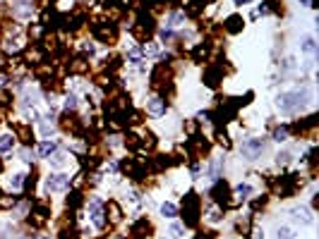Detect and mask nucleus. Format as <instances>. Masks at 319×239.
<instances>
[{"instance_id":"nucleus-1","label":"nucleus","mask_w":319,"mask_h":239,"mask_svg":"<svg viewBox=\"0 0 319 239\" xmlns=\"http://www.w3.org/2000/svg\"><path fill=\"white\" fill-rule=\"evenodd\" d=\"M312 101H315V91H312L310 86H300V89H293V91L279 93L276 101H274V106L281 112H286V115H295V112H300L305 106H310Z\"/></svg>"},{"instance_id":"nucleus-2","label":"nucleus","mask_w":319,"mask_h":239,"mask_svg":"<svg viewBox=\"0 0 319 239\" xmlns=\"http://www.w3.org/2000/svg\"><path fill=\"white\" fill-rule=\"evenodd\" d=\"M199 213H202V199L197 196L194 189H190L183 196V225L185 227H197L199 225Z\"/></svg>"},{"instance_id":"nucleus-3","label":"nucleus","mask_w":319,"mask_h":239,"mask_svg":"<svg viewBox=\"0 0 319 239\" xmlns=\"http://www.w3.org/2000/svg\"><path fill=\"white\" fill-rule=\"evenodd\" d=\"M92 34H94V38L98 43L113 46L118 41V24L111 22V19H96L94 24H92Z\"/></svg>"},{"instance_id":"nucleus-4","label":"nucleus","mask_w":319,"mask_h":239,"mask_svg":"<svg viewBox=\"0 0 319 239\" xmlns=\"http://www.w3.org/2000/svg\"><path fill=\"white\" fill-rule=\"evenodd\" d=\"M87 203V213H89V220L94 222L96 230H106L108 227V220H106V208H103V201L98 199V196H89V201Z\"/></svg>"},{"instance_id":"nucleus-5","label":"nucleus","mask_w":319,"mask_h":239,"mask_svg":"<svg viewBox=\"0 0 319 239\" xmlns=\"http://www.w3.org/2000/svg\"><path fill=\"white\" fill-rule=\"evenodd\" d=\"M70 189H72V177L65 175V172H56V175L46 177V191L63 194V191H70Z\"/></svg>"},{"instance_id":"nucleus-6","label":"nucleus","mask_w":319,"mask_h":239,"mask_svg":"<svg viewBox=\"0 0 319 239\" xmlns=\"http://www.w3.org/2000/svg\"><path fill=\"white\" fill-rule=\"evenodd\" d=\"M209 196H211V201L216 203L219 208H223L225 201L233 196V189H230V184L225 182V180H216V182L211 184V189H209Z\"/></svg>"},{"instance_id":"nucleus-7","label":"nucleus","mask_w":319,"mask_h":239,"mask_svg":"<svg viewBox=\"0 0 319 239\" xmlns=\"http://www.w3.org/2000/svg\"><path fill=\"white\" fill-rule=\"evenodd\" d=\"M10 129H12V136L22 141V146H34L36 139H34V129L29 122H10Z\"/></svg>"},{"instance_id":"nucleus-8","label":"nucleus","mask_w":319,"mask_h":239,"mask_svg":"<svg viewBox=\"0 0 319 239\" xmlns=\"http://www.w3.org/2000/svg\"><path fill=\"white\" fill-rule=\"evenodd\" d=\"M262 153H264V141L262 139H255V136H252V139H245L243 146H240V156H243L245 160H250V163L257 160Z\"/></svg>"},{"instance_id":"nucleus-9","label":"nucleus","mask_w":319,"mask_h":239,"mask_svg":"<svg viewBox=\"0 0 319 239\" xmlns=\"http://www.w3.org/2000/svg\"><path fill=\"white\" fill-rule=\"evenodd\" d=\"M154 235V222L149 220V218H137V220L130 225V237L132 239H147Z\"/></svg>"},{"instance_id":"nucleus-10","label":"nucleus","mask_w":319,"mask_h":239,"mask_svg":"<svg viewBox=\"0 0 319 239\" xmlns=\"http://www.w3.org/2000/svg\"><path fill=\"white\" fill-rule=\"evenodd\" d=\"M221 81H223V72H221L216 65L204 67V72H202V84H204L207 89H219Z\"/></svg>"},{"instance_id":"nucleus-11","label":"nucleus","mask_w":319,"mask_h":239,"mask_svg":"<svg viewBox=\"0 0 319 239\" xmlns=\"http://www.w3.org/2000/svg\"><path fill=\"white\" fill-rule=\"evenodd\" d=\"M147 112L154 115V117H163L166 112H168V101L166 98H161L159 93L156 96H151L149 101H147Z\"/></svg>"},{"instance_id":"nucleus-12","label":"nucleus","mask_w":319,"mask_h":239,"mask_svg":"<svg viewBox=\"0 0 319 239\" xmlns=\"http://www.w3.org/2000/svg\"><path fill=\"white\" fill-rule=\"evenodd\" d=\"M243 29H245V19H243V15L233 12V15H228V17L223 19V31H225V34L235 36V34H240Z\"/></svg>"},{"instance_id":"nucleus-13","label":"nucleus","mask_w":319,"mask_h":239,"mask_svg":"<svg viewBox=\"0 0 319 239\" xmlns=\"http://www.w3.org/2000/svg\"><path fill=\"white\" fill-rule=\"evenodd\" d=\"M209 57H211V46H209L207 41H202V43H194L192 46V51H190V60L192 62H209Z\"/></svg>"},{"instance_id":"nucleus-14","label":"nucleus","mask_w":319,"mask_h":239,"mask_svg":"<svg viewBox=\"0 0 319 239\" xmlns=\"http://www.w3.org/2000/svg\"><path fill=\"white\" fill-rule=\"evenodd\" d=\"M67 72L70 74H77V77H82V74H89V62H87V57L84 55H77L72 60H67Z\"/></svg>"},{"instance_id":"nucleus-15","label":"nucleus","mask_w":319,"mask_h":239,"mask_svg":"<svg viewBox=\"0 0 319 239\" xmlns=\"http://www.w3.org/2000/svg\"><path fill=\"white\" fill-rule=\"evenodd\" d=\"M290 215H293V220L298 222V225H312V222H315L312 208H307V206H295V208L290 211Z\"/></svg>"},{"instance_id":"nucleus-16","label":"nucleus","mask_w":319,"mask_h":239,"mask_svg":"<svg viewBox=\"0 0 319 239\" xmlns=\"http://www.w3.org/2000/svg\"><path fill=\"white\" fill-rule=\"evenodd\" d=\"M103 208H106V215L111 218V225H120V222H123V208H120V203L115 201V199L106 201Z\"/></svg>"},{"instance_id":"nucleus-17","label":"nucleus","mask_w":319,"mask_h":239,"mask_svg":"<svg viewBox=\"0 0 319 239\" xmlns=\"http://www.w3.org/2000/svg\"><path fill=\"white\" fill-rule=\"evenodd\" d=\"M204 7H207V5H204L202 0H190L183 12H185V17H190V19H199L204 15Z\"/></svg>"},{"instance_id":"nucleus-18","label":"nucleus","mask_w":319,"mask_h":239,"mask_svg":"<svg viewBox=\"0 0 319 239\" xmlns=\"http://www.w3.org/2000/svg\"><path fill=\"white\" fill-rule=\"evenodd\" d=\"M84 201H87V199H84V194H82L79 189H70V196L65 199V208H67V211H77V208L84 206Z\"/></svg>"},{"instance_id":"nucleus-19","label":"nucleus","mask_w":319,"mask_h":239,"mask_svg":"<svg viewBox=\"0 0 319 239\" xmlns=\"http://www.w3.org/2000/svg\"><path fill=\"white\" fill-rule=\"evenodd\" d=\"M300 53H305V55H310V57H317V41H315L312 34H305L300 38Z\"/></svg>"},{"instance_id":"nucleus-20","label":"nucleus","mask_w":319,"mask_h":239,"mask_svg":"<svg viewBox=\"0 0 319 239\" xmlns=\"http://www.w3.org/2000/svg\"><path fill=\"white\" fill-rule=\"evenodd\" d=\"M58 148H60V144H58V141H53V139H46V141H41V144L36 146V153H38V158H51Z\"/></svg>"},{"instance_id":"nucleus-21","label":"nucleus","mask_w":319,"mask_h":239,"mask_svg":"<svg viewBox=\"0 0 319 239\" xmlns=\"http://www.w3.org/2000/svg\"><path fill=\"white\" fill-rule=\"evenodd\" d=\"M221 170H223V158H214V160L207 165V180L209 182L221 180Z\"/></svg>"},{"instance_id":"nucleus-22","label":"nucleus","mask_w":319,"mask_h":239,"mask_svg":"<svg viewBox=\"0 0 319 239\" xmlns=\"http://www.w3.org/2000/svg\"><path fill=\"white\" fill-rule=\"evenodd\" d=\"M123 146L128 148V151H139V148H142V134H137L134 129H128Z\"/></svg>"},{"instance_id":"nucleus-23","label":"nucleus","mask_w":319,"mask_h":239,"mask_svg":"<svg viewBox=\"0 0 319 239\" xmlns=\"http://www.w3.org/2000/svg\"><path fill=\"white\" fill-rule=\"evenodd\" d=\"M125 60H128V65H132V67H139L142 60H144V55H142V46H130L128 53H125Z\"/></svg>"},{"instance_id":"nucleus-24","label":"nucleus","mask_w":319,"mask_h":239,"mask_svg":"<svg viewBox=\"0 0 319 239\" xmlns=\"http://www.w3.org/2000/svg\"><path fill=\"white\" fill-rule=\"evenodd\" d=\"M185 12L183 10H170L168 12V19H166V27L168 29H178V27H183L185 24Z\"/></svg>"},{"instance_id":"nucleus-25","label":"nucleus","mask_w":319,"mask_h":239,"mask_svg":"<svg viewBox=\"0 0 319 239\" xmlns=\"http://www.w3.org/2000/svg\"><path fill=\"white\" fill-rule=\"evenodd\" d=\"M48 165H51V170H63V167L67 165V153L58 148L56 153L48 158Z\"/></svg>"},{"instance_id":"nucleus-26","label":"nucleus","mask_w":319,"mask_h":239,"mask_svg":"<svg viewBox=\"0 0 319 239\" xmlns=\"http://www.w3.org/2000/svg\"><path fill=\"white\" fill-rule=\"evenodd\" d=\"M214 139H216V144H219V146H223L225 151H230V148H233L230 134L225 132V127H216V132H214Z\"/></svg>"},{"instance_id":"nucleus-27","label":"nucleus","mask_w":319,"mask_h":239,"mask_svg":"<svg viewBox=\"0 0 319 239\" xmlns=\"http://www.w3.org/2000/svg\"><path fill=\"white\" fill-rule=\"evenodd\" d=\"M252 191H255V189H252V184L243 182V184H238V186H235V191H233V196H235L238 201L243 203V201H247V199L252 196Z\"/></svg>"},{"instance_id":"nucleus-28","label":"nucleus","mask_w":319,"mask_h":239,"mask_svg":"<svg viewBox=\"0 0 319 239\" xmlns=\"http://www.w3.org/2000/svg\"><path fill=\"white\" fill-rule=\"evenodd\" d=\"M159 211H161V215H163V218H168V220H173V218L180 213V208H178L175 203H170V201H163L161 206H159Z\"/></svg>"},{"instance_id":"nucleus-29","label":"nucleus","mask_w":319,"mask_h":239,"mask_svg":"<svg viewBox=\"0 0 319 239\" xmlns=\"http://www.w3.org/2000/svg\"><path fill=\"white\" fill-rule=\"evenodd\" d=\"M156 146H159L156 134H154V132H147V134L142 136V148H139V151H154Z\"/></svg>"},{"instance_id":"nucleus-30","label":"nucleus","mask_w":319,"mask_h":239,"mask_svg":"<svg viewBox=\"0 0 319 239\" xmlns=\"http://www.w3.org/2000/svg\"><path fill=\"white\" fill-rule=\"evenodd\" d=\"M15 148V136L12 134H0V153H10Z\"/></svg>"},{"instance_id":"nucleus-31","label":"nucleus","mask_w":319,"mask_h":239,"mask_svg":"<svg viewBox=\"0 0 319 239\" xmlns=\"http://www.w3.org/2000/svg\"><path fill=\"white\" fill-rule=\"evenodd\" d=\"M5 184H7V189H22V186H24V175H22V172H15V175H10V177L5 180Z\"/></svg>"},{"instance_id":"nucleus-32","label":"nucleus","mask_w":319,"mask_h":239,"mask_svg":"<svg viewBox=\"0 0 319 239\" xmlns=\"http://www.w3.org/2000/svg\"><path fill=\"white\" fill-rule=\"evenodd\" d=\"M223 208H219V206H214L211 211L207 213V220L211 222V225H219V222H223Z\"/></svg>"},{"instance_id":"nucleus-33","label":"nucleus","mask_w":319,"mask_h":239,"mask_svg":"<svg viewBox=\"0 0 319 239\" xmlns=\"http://www.w3.org/2000/svg\"><path fill=\"white\" fill-rule=\"evenodd\" d=\"M288 136H290V132H288V125H283V127H276L274 132H271V139H274L276 144H283Z\"/></svg>"},{"instance_id":"nucleus-34","label":"nucleus","mask_w":319,"mask_h":239,"mask_svg":"<svg viewBox=\"0 0 319 239\" xmlns=\"http://www.w3.org/2000/svg\"><path fill=\"white\" fill-rule=\"evenodd\" d=\"M63 108H65V110H77V108H79V98H77V93H65V103H63Z\"/></svg>"},{"instance_id":"nucleus-35","label":"nucleus","mask_w":319,"mask_h":239,"mask_svg":"<svg viewBox=\"0 0 319 239\" xmlns=\"http://www.w3.org/2000/svg\"><path fill=\"white\" fill-rule=\"evenodd\" d=\"M24 117H27V122L32 125V122H38V120H41V112H38L34 106H27V108H24Z\"/></svg>"},{"instance_id":"nucleus-36","label":"nucleus","mask_w":319,"mask_h":239,"mask_svg":"<svg viewBox=\"0 0 319 239\" xmlns=\"http://www.w3.org/2000/svg\"><path fill=\"white\" fill-rule=\"evenodd\" d=\"M183 127H185V134H188V136L199 134V122H197V120H185V122H183Z\"/></svg>"},{"instance_id":"nucleus-37","label":"nucleus","mask_w":319,"mask_h":239,"mask_svg":"<svg viewBox=\"0 0 319 239\" xmlns=\"http://www.w3.org/2000/svg\"><path fill=\"white\" fill-rule=\"evenodd\" d=\"M276 237L279 239H295V230L288 227V225H281V227L276 230Z\"/></svg>"},{"instance_id":"nucleus-38","label":"nucleus","mask_w":319,"mask_h":239,"mask_svg":"<svg viewBox=\"0 0 319 239\" xmlns=\"http://www.w3.org/2000/svg\"><path fill=\"white\" fill-rule=\"evenodd\" d=\"M255 101V91H245V96H238V98H233V103L240 108V106H250Z\"/></svg>"},{"instance_id":"nucleus-39","label":"nucleus","mask_w":319,"mask_h":239,"mask_svg":"<svg viewBox=\"0 0 319 239\" xmlns=\"http://www.w3.org/2000/svg\"><path fill=\"white\" fill-rule=\"evenodd\" d=\"M290 160H293V153H290V151H279V153H276V163H279V165H288Z\"/></svg>"},{"instance_id":"nucleus-40","label":"nucleus","mask_w":319,"mask_h":239,"mask_svg":"<svg viewBox=\"0 0 319 239\" xmlns=\"http://www.w3.org/2000/svg\"><path fill=\"white\" fill-rule=\"evenodd\" d=\"M170 235H173L175 239H183V237H185V225L173 222V225H170Z\"/></svg>"},{"instance_id":"nucleus-41","label":"nucleus","mask_w":319,"mask_h":239,"mask_svg":"<svg viewBox=\"0 0 319 239\" xmlns=\"http://www.w3.org/2000/svg\"><path fill=\"white\" fill-rule=\"evenodd\" d=\"M159 38H161L163 43H168V41H173V38H175V34H173V29L163 27V29H159Z\"/></svg>"},{"instance_id":"nucleus-42","label":"nucleus","mask_w":319,"mask_h":239,"mask_svg":"<svg viewBox=\"0 0 319 239\" xmlns=\"http://www.w3.org/2000/svg\"><path fill=\"white\" fill-rule=\"evenodd\" d=\"M266 203H269V196H266V194H264V196H257V199L252 201V213H257V211H259V208H264Z\"/></svg>"},{"instance_id":"nucleus-43","label":"nucleus","mask_w":319,"mask_h":239,"mask_svg":"<svg viewBox=\"0 0 319 239\" xmlns=\"http://www.w3.org/2000/svg\"><path fill=\"white\" fill-rule=\"evenodd\" d=\"M79 48H82V53H84V55H89V57L96 53V46L92 43V41H82V46H79Z\"/></svg>"},{"instance_id":"nucleus-44","label":"nucleus","mask_w":319,"mask_h":239,"mask_svg":"<svg viewBox=\"0 0 319 239\" xmlns=\"http://www.w3.org/2000/svg\"><path fill=\"white\" fill-rule=\"evenodd\" d=\"M290 70H295V57H286L281 65V72H290Z\"/></svg>"},{"instance_id":"nucleus-45","label":"nucleus","mask_w":319,"mask_h":239,"mask_svg":"<svg viewBox=\"0 0 319 239\" xmlns=\"http://www.w3.org/2000/svg\"><path fill=\"white\" fill-rule=\"evenodd\" d=\"M7 84H10V77H7L5 72H0V91H2V89H7Z\"/></svg>"},{"instance_id":"nucleus-46","label":"nucleus","mask_w":319,"mask_h":239,"mask_svg":"<svg viewBox=\"0 0 319 239\" xmlns=\"http://www.w3.org/2000/svg\"><path fill=\"white\" fill-rule=\"evenodd\" d=\"M139 196H142V194H139V191H137V189H132L130 194H128V199H130L132 203H139Z\"/></svg>"},{"instance_id":"nucleus-47","label":"nucleus","mask_w":319,"mask_h":239,"mask_svg":"<svg viewBox=\"0 0 319 239\" xmlns=\"http://www.w3.org/2000/svg\"><path fill=\"white\" fill-rule=\"evenodd\" d=\"M250 235H252V239H264V232L259 230V227H252V230H250Z\"/></svg>"},{"instance_id":"nucleus-48","label":"nucleus","mask_w":319,"mask_h":239,"mask_svg":"<svg viewBox=\"0 0 319 239\" xmlns=\"http://www.w3.org/2000/svg\"><path fill=\"white\" fill-rule=\"evenodd\" d=\"M197 122H209V110H199V112H197Z\"/></svg>"},{"instance_id":"nucleus-49","label":"nucleus","mask_w":319,"mask_h":239,"mask_svg":"<svg viewBox=\"0 0 319 239\" xmlns=\"http://www.w3.org/2000/svg\"><path fill=\"white\" fill-rule=\"evenodd\" d=\"M51 132H53V125H43V127H41V134H43V136H51Z\"/></svg>"},{"instance_id":"nucleus-50","label":"nucleus","mask_w":319,"mask_h":239,"mask_svg":"<svg viewBox=\"0 0 319 239\" xmlns=\"http://www.w3.org/2000/svg\"><path fill=\"white\" fill-rule=\"evenodd\" d=\"M319 208V194H312V211Z\"/></svg>"},{"instance_id":"nucleus-51","label":"nucleus","mask_w":319,"mask_h":239,"mask_svg":"<svg viewBox=\"0 0 319 239\" xmlns=\"http://www.w3.org/2000/svg\"><path fill=\"white\" fill-rule=\"evenodd\" d=\"M233 2H235V7H243V5H250L252 0H233Z\"/></svg>"},{"instance_id":"nucleus-52","label":"nucleus","mask_w":319,"mask_h":239,"mask_svg":"<svg viewBox=\"0 0 319 239\" xmlns=\"http://www.w3.org/2000/svg\"><path fill=\"white\" fill-rule=\"evenodd\" d=\"M302 7H312V0H300Z\"/></svg>"},{"instance_id":"nucleus-53","label":"nucleus","mask_w":319,"mask_h":239,"mask_svg":"<svg viewBox=\"0 0 319 239\" xmlns=\"http://www.w3.org/2000/svg\"><path fill=\"white\" fill-rule=\"evenodd\" d=\"M84 2H87L89 7H94V5H98V0H84Z\"/></svg>"},{"instance_id":"nucleus-54","label":"nucleus","mask_w":319,"mask_h":239,"mask_svg":"<svg viewBox=\"0 0 319 239\" xmlns=\"http://www.w3.org/2000/svg\"><path fill=\"white\" fill-rule=\"evenodd\" d=\"M5 172V163H2V158H0V175Z\"/></svg>"},{"instance_id":"nucleus-55","label":"nucleus","mask_w":319,"mask_h":239,"mask_svg":"<svg viewBox=\"0 0 319 239\" xmlns=\"http://www.w3.org/2000/svg\"><path fill=\"white\" fill-rule=\"evenodd\" d=\"M32 239H48L46 235H36V237H32Z\"/></svg>"},{"instance_id":"nucleus-56","label":"nucleus","mask_w":319,"mask_h":239,"mask_svg":"<svg viewBox=\"0 0 319 239\" xmlns=\"http://www.w3.org/2000/svg\"><path fill=\"white\" fill-rule=\"evenodd\" d=\"M156 2H161V5H163V2H166V5H168V0H156Z\"/></svg>"}]
</instances>
